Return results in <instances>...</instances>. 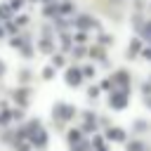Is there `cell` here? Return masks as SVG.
<instances>
[{"label": "cell", "instance_id": "obj_1", "mask_svg": "<svg viewBox=\"0 0 151 151\" xmlns=\"http://www.w3.org/2000/svg\"><path fill=\"white\" fill-rule=\"evenodd\" d=\"M73 113H76V109L68 106V104H57L54 106V118H59V120H68Z\"/></svg>", "mask_w": 151, "mask_h": 151}, {"label": "cell", "instance_id": "obj_2", "mask_svg": "<svg viewBox=\"0 0 151 151\" xmlns=\"http://www.w3.org/2000/svg\"><path fill=\"white\" fill-rule=\"evenodd\" d=\"M127 90H123V92H116V94H111V99H109V104L113 106V109H123L125 104H127V94H125Z\"/></svg>", "mask_w": 151, "mask_h": 151}, {"label": "cell", "instance_id": "obj_3", "mask_svg": "<svg viewBox=\"0 0 151 151\" xmlns=\"http://www.w3.org/2000/svg\"><path fill=\"white\" fill-rule=\"evenodd\" d=\"M80 80H83V76H80L78 68H68V71H66V83H68V85H78Z\"/></svg>", "mask_w": 151, "mask_h": 151}, {"label": "cell", "instance_id": "obj_4", "mask_svg": "<svg viewBox=\"0 0 151 151\" xmlns=\"http://www.w3.org/2000/svg\"><path fill=\"white\" fill-rule=\"evenodd\" d=\"M45 142H47V134L38 127V134H33V144H35V146H45Z\"/></svg>", "mask_w": 151, "mask_h": 151}, {"label": "cell", "instance_id": "obj_5", "mask_svg": "<svg viewBox=\"0 0 151 151\" xmlns=\"http://www.w3.org/2000/svg\"><path fill=\"white\" fill-rule=\"evenodd\" d=\"M127 80H130V78H127V73H125V71H118V73H116V78H113V83H118V85H123V87H127Z\"/></svg>", "mask_w": 151, "mask_h": 151}, {"label": "cell", "instance_id": "obj_6", "mask_svg": "<svg viewBox=\"0 0 151 151\" xmlns=\"http://www.w3.org/2000/svg\"><path fill=\"white\" fill-rule=\"evenodd\" d=\"M90 26H97L90 17H78V28H90Z\"/></svg>", "mask_w": 151, "mask_h": 151}, {"label": "cell", "instance_id": "obj_7", "mask_svg": "<svg viewBox=\"0 0 151 151\" xmlns=\"http://www.w3.org/2000/svg\"><path fill=\"white\" fill-rule=\"evenodd\" d=\"M109 137H111V139H118V142H123V139H125V132H123L120 127H113V130H109Z\"/></svg>", "mask_w": 151, "mask_h": 151}, {"label": "cell", "instance_id": "obj_8", "mask_svg": "<svg viewBox=\"0 0 151 151\" xmlns=\"http://www.w3.org/2000/svg\"><path fill=\"white\" fill-rule=\"evenodd\" d=\"M127 151H144V144H139V142H132Z\"/></svg>", "mask_w": 151, "mask_h": 151}, {"label": "cell", "instance_id": "obj_9", "mask_svg": "<svg viewBox=\"0 0 151 151\" xmlns=\"http://www.w3.org/2000/svg\"><path fill=\"white\" fill-rule=\"evenodd\" d=\"M68 139H71V142H78V139H80V134H78V130H71V134H68Z\"/></svg>", "mask_w": 151, "mask_h": 151}, {"label": "cell", "instance_id": "obj_10", "mask_svg": "<svg viewBox=\"0 0 151 151\" xmlns=\"http://www.w3.org/2000/svg\"><path fill=\"white\" fill-rule=\"evenodd\" d=\"M40 50H45V52H47V50H52V45H50V40H42V42H40Z\"/></svg>", "mask_w": 151, "mask_h": 151}, {"label": "cell", "instance_id": "obj_11", "mask_svg": "<svg viewBox=\"0 0 151 151\" xmlns=\"http://www.w3.org/2000/svg\"><path fill=\"white\" fill-rule=\"evenodd\" d=\"M144 38L151 40V24H146V28H144Z\"/></svg>", "mask_w": 151, "mask_h": 151}, {"label": "cell", "instance_id": "obj_12", "mask_svg": "<svg viewBox=\"0 0 151 151\" xmlns=\"http://www.w3.org/2000/svg\"><path fill=\"white\" fill-rule=\"evenodd\" d=\"M61 64H64V59H61V57L57 54V57H54V66H61Z\"/></svg>", "mask_w": 151, "mask_h": 151}, {"label": "cell", "instance_id": "obj_13", "mask_svg": "<svg viewBox=\"0 0 151 151\" xmlns=\"http://www.w3.org/2000/svg\"><path fill=\"white\" fill-rule=\"evenodd\" d=\"M83 73H85V76H87V78H90V76H92V73H94V71H92V68H90V66H85V68H83Z\"/></svg>", "mask_w": 151, "mask_h": 151}, {"label": "cell", "instance_id": "obj_14", "mask_svg": "<svg viewBox=\"0 0 151 151\" xmlns=\"http://www.w3.org/2000/svg\"><path fill=\"white\" fill-rule=\"evenodd\" d=\"M142 90H144V92L149 94V92H151V85H149V83H144V87H142Z\"/></svg>", "mask_w": 151, "mask_h": 151}, {"label": "cell", "instance_id": "obj_15", "mask_svg": "<svg viewBox=\"0 0 151 151\" xmlns=\"http://www.w3.org/2000/svg\"><path fill=\"white\" fill-rule=\"evenodd\" d=\"M21 2L24 0H12V7H21Z\"/></svg>", "mask_w": 151, "mask_h": 151}, {"label": "cell", "instance_id": "obj_16", "mask_svg": "<svg viewBox=\"0 0 151 151\" xmlns=\"http://www.w3.org/2000/svg\"><path fill=\"white\" fill-rule=\"evenodd\" d=\"M144 57H146V59H151V50H144Z\"/></svg>", "mask_w": 151, "mask_h": 151}, {"label": "cell", "instance_id": "obj_17", "mask_svg": "<svg viewBox=\"0 0 151 151\" xmlns=\"http://www.w3.org/2000/svg\"><path fill=\"white\" fill-rule=\"evenodd\" d=\"M19 151H26V146H19Z\"/></svg>", "mask_w": 151, "mask_h": 151}, {"label": "cell", "instance_id": "obj_18", "mask_svg": "<svg viewBox=\"0 0 151 151\" xmlns=\"http://www.w3.org/2000/svg\"><path fill=\"white\" fill-rule=\"evenodd\" d=\"M2 71H5V66H2V64H0V73H2Z\"/></svg>", "mask_w": 151, "mask_h": 151}, {"label": "cell", "instance_id": "obj_19", "mask_svg": "<svg viewBox=\"0 0 151 151\" xmlns=\"http://www.w3.org/2000/svg\"><path fill=\"white\" fill-rule=\"evenodd\" d=\"M146 104H149V106H151V99H146Z\"/></svg>", "mask_w": 151, "mask_h": 151}]
</instances>
